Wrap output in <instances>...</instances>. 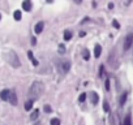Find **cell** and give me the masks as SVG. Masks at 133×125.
Wrapping results in <instances>:
<instances>
[{
  "label": "cell",
  "instance_id": "7c38bea8",
  "mask_svg": "<svg viewBox=\"0 0 133 125\" xmlns=\"http://www.w3.org/2000/svg\"><path fill=\"white\" fill-rule=\"evenodd\" d=\"M38 116H39V111L38 110H34L31 112V115H30V120H37Z\"/></svg>",
  "mask_w": 133,
  "mask_h": 125
},
{
  "label": "cell",
  "instance_id": "d4e9b609",
  "mask_svg": "<svg viewBox=\"0 0 133 125\" xmlns=\"http://www.w3.org/2000/svg\"><path fill=\"white\" fill-rule=\"evenodd\" d=\"M106 89L110 90V79H106Z\"/></svg>",
  "mask_w": 133,
  "mask_h": 125
},
{
  "label": "cell",
  "instance_id": "6da1fadb",
  "mask_svg": "<svg viewBox=\"0 0 133 125\" xmlns=\"http://www.w3.org/2000/svg\"><path fill=\"white\" fill-rule=\"evenodd\" d=\"M44 91V85L43 82H40V81H34L31 83V86L30 89H29V98H30V100H35L38 99L40 95L43 94Z\"/></svg>",
  "mask_w": 133,
  "mask_h": 125
},
{
  "label": "cell",
  "instance_id": "7402d4cb",
  "mask_svg": "<svg viewBox=\"0 0 133 125\" xmlns=\"http://www.w3.org/2000/svg\"><path fill=\"white\" fill-rule=\"evenodd\" d=\"M112 25L116 27V29H119V27H120V25H119V22H118V21H114V22H112Z\"/></svg>",
  "mask_w": 133,
  "mask_h": 125
},
{
  "label": "cell",
  "instance_id": "484cf974",
  "mask_svg": "<svg viewBox=\"0 0 133 125\" xmlns=\"http://www.w3.org/2000/svg\"><path fill=\"white\" fill-rule=\"evenodd\" d=\"M108 8L112 9V8H114V3H108Z\"/></svg>",
  "mask_w": 133,
  "mask_h": 125
},
{
  "label": "cell",
  "instance_id": "4fadbf2b",
  "mask_svg": "<svg viewBox=\"0 0 133 125\" xmlns=\"http://www.w3.org/2000/svg\"><path fill=\"white\" fill-rule=\"evenodd\" d=\"M13 17H14V20H16V21H20V20H21V17H22V14H21V10H14Z\"/></svg>",
  "mask_w": 133,
  "mask_h": 125
},
{
  "label": "cell",
  "instance_id": "8fae6325",
  "mask_svg": "<svg viewBox=\"0 0 133 125\" xmlns=\"http://www.w3.org/2000/svg\"><path fill=\"white\" fill-rule=\"evenodd\" d=\"M27 56H29V59H30L31 61H33V64L34 65H38V60L35 59V58H34V55H33V52H31V51H29V52H27Z\"/></svg>",
  "mask_w": 133,
  "mask_h": 125
},
{
  "label": "cell",
  "instance_id": "277c9868",
  "mask_svg": "<svg viewBox=\"0 0 133 125\" xmlns=\"http://www.w3.org/2000/svg\"><path fill=\"white\" fill-rule=\"evenodd\" d=\"M132 43H133V34H128V35L125 37L124 39V44H123V48L124 51H128L132 46Z\"/></svg>",
  "mask_w": 133,
  "mask_h": 125
},
{
  "label": "cell",
  "instance_id": "5bb4252c",
  "mask_svg": "<svg viewBox=\"0 0 133 125\" xmlns=\"http://www.w3.org/2000/svg\"><path fill=\"white\" fill-rule=\"evenodd\" d=\"M33 108V100H27L26 103H25V110L26 111H30Z\"/></svg>",
  "mask_w": 133,
  "mask_h": 125
},
{
  "label": "cell",
  "instance_id": "4316f807",
  "mask_svg": "<svg viewBox=\"0 0 133 125\" xmlns=\"http://www.w3.org/2000/svg\"><path fill=\"white\" fill-rule=\"evenodd\" d=\"M31 44H37V39H35V38L31 39Z\"/></svg>",
  "mask_w": 133,
  "mask_h": 125
},
{
  "label": "cell",
  "instance_id": "30bf717a",
  "mask_svg": "<svg viewBox=\"0 0 133 125\" xmlns=\"http://www.w3.org/2000/svg\"><path fill=\"white\" fill-rule=\"evenodd\" d=\"M8 102H9L10 104H13V106L17 104V96H16V94H14L13 91L10 93V96H9V100H8Z\"/></svg>",
  "mask_w": 133,
  "mask_h": 125
},
{
  "label": "cell",
  "instance_id": "52a82bcc",
  "mask_svg": "<svg viewBox=\"0 0 133 125\" xmlns=\"http://www.w3.org/2000/svg\"><path fill=\"white\" fill-rule=\"evenodd\" d=\"M90 102H91V104H97L98 102H99V96H98L97 93H91L90 94Z\"/></svg>",
  "mask_w": 133,
  "mask_h": 125
},
{
  "label": "cell",
  "instance_id": "603a6c76",
  "mask_svg": "<svg viewBox=\"0 0 133 125\" xmlns=\"http://www.w3.org/2000/svg\"><path fill=\"white\" fill-rule=\"evenodd\" d=\"M103 107H105V111H106V112H108V111H110V108H108V104L106 103V102L103 103Z\"/></svg>",
  "mask_w": 133,
  "mask_h": 125
},
{
  "label": "cell",
  "instance_id": "9c48e42d",
  "mask_svg": "<svg viewBox=\"0 0 133 125\" xmlns=\"http://www.w3.org/2000/svg\"><path fill=\"white\" fill-rule=\"evenodd\" d=\"M102 54V47H101V44H95V47H94V56L95 58H99Z\"/></svg>",
  "mask_w": 133,
  "mask_h": 125
},
{
  "label": "cell",
  "instance_id": "e0dca14e",
  "mask_svg": "<svg viewBox=\"0 0 133 125\" xmlns=\"http://www.w3.org/2000/svg\"><path fill=\"white\" fill-rule=\"evenodd\" d=\"M51 125H60V120H59L57 117L51 119Z\"/></svg>",
  "mask_w": 133,
  "mask_h": 125
},
{
  "label": "cell",
  "instance_id": "8992f818",
  "mask_svg": "<svg viewBox=\"0 0 133 125\" xmlns=\"http://www.w3.org/2000/svg\"><path fill=\"white\" fill-rule=\"evenodd\" d=\"M43 27H44V24H43V22H42V21L38 22V24L35 25V27H34V31H35V34H40V33H42Z\"/></svg>",
  "mask_w": 133,
  "mask_h": 125
},
{
  "label": "cell",
  "instance_id": "9a60e30c",
  "mask_svg": "<svg viewBox=\"0 0 133 125\" xmlns=\"http://www.w3.org/2000/svg\"><path fill=\"white\" fill-rule=\"evenodd\" d=\"M123 125H132V123H131V115H127V116H125Z\"/></svg>",
  "mask_w": 133,
  "mask_h": 125
},
{
  "label": "cell",
  "instance_id": "f1b7e54d",
  "mask_svg": "<svg viewBox=\"0 0 133 125\" xmlns=\"http://www.w3.org/2000/svg\"><path fill=\"white\" fill-rule=\"evenodd\" d=\"M34 125H40V123H35V124H34Z\"/></svg>",
  "mask_w": 133,
  "mask_h": 125
},
{
  "label": "cell",
  "instance_id": "ac0fdd59",
  "mask_svg": "<svg viewBox=\"0 0 133 125\" xmlns=\"http://www.w3.org/2000/svg\"><path fill=\"white\" fill-rule=\"evenodd\" d=\"M84 59H85V60H89V59H90V54H89L88 50L84 51Z\"/></svg>",
  "mask_w": 133,
  "mask_h": 125
},
{
  "label": "cell",
  "instance_id": "3957f363",
  "mask_svg": "<svg viewBox=\"0 0 133 125\" xmlns=\"http://www.w3.org/2000/svg\"><path fill=\"white\" fill-rule=\"evenodd\" d=\"M69 68H71V62L68 60H64V61H61V64L59 65V72L61 74H65V73H68Z\"/></svg>",
  "mask_w": 133,
  "mask_h": 125
},
{
  "label": "cell",
  "instance_id": "cb8c5ba5",
  "mask_svg": "<svg viewBox=\"0 0 133 125\" xmlns=\"http://www.w3.org/2000/svg\"><path fill=\"white\" fill-rule=\"evenodd\" d=\"M44 112H51V107L50 106H44Z\"/></svg>",
  "mask_w": 133,
  "mask_h": 125
},
{
  "label": "cell",
  "instance_id": "83f0119b",
  "mask_svg": "<svg viewBox=\"0 0 133 125\" xmlns=\"http://www.w3.org/2000/svg\"><path fill=\"white\" fill-rule=\"evenodd\" d=\"M85 34H86L85 31H81V33H80V37H85Z\"/></svg>",
  "mask_w": 133,
  "mask_h": 125
},
{
  "label": "cell",
  "instance_id": "2e32d148",
  "mask_svg": "<svg viewBox=\"0 0 133 125\" xmlns=\"http://www.w3.org/2000/svg\"><path fill=\"white\" fill-rule=\"evenodd\" d=\"M71 38H72V31L67 30V31L64 33V39H65V41H69Z\"/></svg>",
  "mask_w": 133,
  "mask_h": 125
},
{
  "label": "cell",
  "instance_id": "5b68a950",
  "mask_svg": "<svg viewBox=\"0 0 133 125\" xmlns=\"http://www.w3.org/2000/svg\"><path fill=\"white\" fill-rule=\"evenodd\" d=\"M10 93H12V91H9V90H3V91L0 93V98H1L3 100H9Z\"/></svg>",
  "mask_w": 133,
  "mask_h": 125
},
{
  "label": "cell",
  "instance_id": "d6986e66",
  "mask_svg": "<svg viewBox=\"0 0 133 125\" xmlns=\"http://www.w3.org/2000/svg\"><path fill=\"white\" fill-rule=\"evenodd\" d=\"M125 99H127V93H124L123 95H121V98H120V103H121V104H124Z\"/></svg>",
  "mask_w": 133,
  "mask_h": 125
},
{
  "label": "cell",
  "instance_id": "ffe728a7",
  "mask_svg": "<svg viewBox=\"0 0 133 125\" xmlns=\"http://www.w3.org/2000/svg\"><path fill=\"white\" fill-rule=\"evenodd\" d=\"M85 99H86V94H85V93H82V94L78 96V100H80V102H84Z\"/></svg>",
  "mask_w": 133,
  "mask_h": 125
},
{
  "label": "cell",
  "instance_id": "44dd1931",
  "mask_svg": "<svg viewBox=\"0 0 133 125\" xmlns=\"http://www.w3.org/2000/svg\"><path fill=\"white\" fill-rule=\"evenodd\" d=\"M59 52L60 54H64L65 52V47L63 46V44H60V46H59Z\"/></svg>",
  "mask_w": 133,
  "mask_h": 125
},
{
  "label": "cell",
  "instance_id": "7a4b0ae2",
  "mask_svg": "<svg viewBox=\"0 0 133 125\" xmlns=\"http://www.w3.org/2000/svg\"><path fill=\"white\" fill-rule=\"evenodd\" d=\"M7 60L9 61V64L12 65V66H14V68H18L20 66V60H18V58H17V55L14 52H12V51H9V52H8Z\"/></svg>",
  "mask_w": 133,
  "mask_h": 125
},
{
  "label": "cell",
  "instance_id": "f546056e",
  "mask_svg": "<svg viewBox=\"0 0 133 125\" xmlns=\"http://www.w3.org/2000/svg\"><path fill=\"white\" fill-rule=\"evenodd\" d=\"M0 18H1V16H0Z\"/></svg>",
  "mask_w": 133,
  "mask_h": 125
},
{
  "label": "cell",
  "instance_id": "ba28073f",
  "mask_svg": "<svg viewBox=\"0 0 133 125\" xmlns=\"http://www.w3.org/2000/svg\"><path fill=\"white\" fill-rule=\"evenodd\" d=\"M31 7H33V4H31V1H29V0H26V1L22 3V8H24L26 12H30Z\"/></svg>",
  "mask_w": 133,
  "mask_h": 125
}]
</instances>
